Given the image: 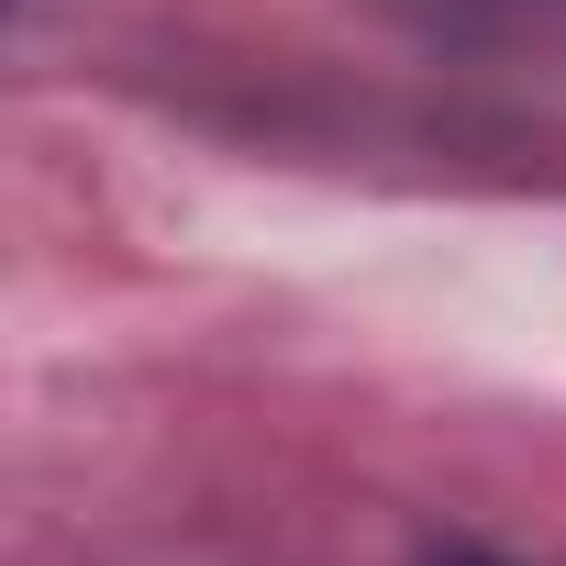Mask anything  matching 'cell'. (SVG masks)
<instances>
[{"instance_id": "1", "label": "cell", "mask_w": 566, "mask_h": 566, "mask_svg": "<svg viewBox=\"0 0 566 566\" xmlns=\"http://www.w3.org/2000/svg\"><path fill=\"white\" fill-rule=\"evenodd\" d=\"M444 566H500V555H444Z\"/></svg>"}, {"instance_id": "2", "label": "cell", "mask_w": 566, "mask_h": 566, "mask_svg": "<svg viewBox=\"0 0 566 566\" xmlns=\"http://www.w3.org/2000/svg\"><path fill=\"white\" fill-rule=\"evenodd\" d=\"M433 12H444V0H433Z\"/></svg>"}]
</instances>
